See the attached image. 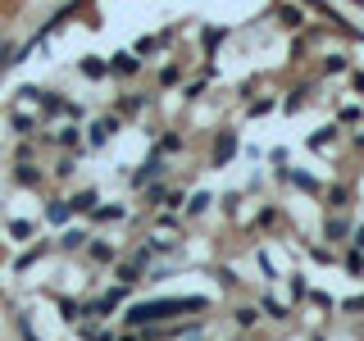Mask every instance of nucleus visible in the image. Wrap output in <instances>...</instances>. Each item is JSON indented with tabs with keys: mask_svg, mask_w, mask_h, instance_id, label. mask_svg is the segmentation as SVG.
Here are the masks:
<instances>
[{
	"mask_svg": "<svg viewBox=\"0 0 364 341\" xmlns=\"http://www.w3.org/2000/svg\"><path fill=\"white\" fill-rule=\"evenodd\" d=\"M91 219H96V223H109V219H123V205H96V210H91Z\"/></svg>",
	"mask_w": 364,
	"mask_h": 341,
	"instance_id": "17",
	"label": "nucleus"
},
{
	"mask_svg": "<svg viewBox=\"0 0 364 341\" xmlns=\"http://www.w3.org/2000/svg\"><path fill=\"white\" fill-rule=\"evenodd\" d=\"M18 332H23V341H37V332H32V323H28V318H18Z\"/></svg>",
	"mask_w": 364,
	"mask_h": 341,
	"instance_id": "29",
	"label": "nucleus"
},
{
	"mask_svg": "<svg viewBox=\"0 0 364 341\" xmlns=\"http://www.w3.org/2000/svg\"><path fill=\"white\" fill-rule=\"evenodd\" d=\"M91 242V232H82V227H73V232H64L60 237V250H82Z\"/></svg>",
	"mask_w": 364,
	"mask_h": 341,
	"instance_id": "12",
	"label": "nucleus"
},
{
	"mask_svg": "<svg viewBox=\"0 0 364 341\" xmlns=\"http://www.w3.org/2000/svg\"><path fill=\"white\" fill-rule=\"evenodd\" d=\"M9 237H18V242H23V237H32V223H23V219L9 223Z\"/></svg>",
	"mask_w": 364,
	"mask_h": 341,
	"instance_id": "26",
	"label": "nucleus"
},
{
	"mask_svg": "<svg viewBox=\"0 0 364 341\" xmlns=\"http://www.w3.org/2000/svg\"><path fill=\"white\" fill-rule=\"evenodd\" d=\"M164 173H168V159L159 155V151H151V159L132 173V187H151V178H164Z\"/></svg>",
	"mask_w": 364,
	"mask_h": 341,
	"instance_id": "2",
	"label": "nucleus"
},
{
	"mask_svg": "<svg viewBox=\"0 0 364 341\" xmlns=\"http://www.w3.org/2000/svg\"><path fill=\"white\" fill-rule=\"evenodd\" d=\"M55 178H73V159H60V164H55Z\"/></svg>",
	"mask_w": 364,
	"mask_h": 341,
	"instance_id": "28",
	"label": "nucleus"
},
{
	"mask_svg": "<svg viewBox=\"0 0 364 341\" xmlns=\"http://www.w3.org/2000/svg\"><path fill=\"white\" fill-rule=\"evenodd\" d=\"M14 159H18V164H28V159H37V146H32V141H23L18 151H14Z\"/></svg>",
	"mask_w": 364,
	"mask_h": 341,
	"instance_id": "25",
	"label": "nucleus"
},
{
	"mask_svg": "<svg viewBox=\"0 0 364 341\" xmlns=\"http://www.w3.org/2000/svg\"><path fill=\"white\" fill-rule=\"evenodd\" d=\"M328 237H333V242H341V237H350V223L341 219V214H333V219H328V227H323Z\"/></svg>",
	"mask_w": 364,
	"mask_h": 341,
	"instance_id": "16",
	"label": "nucleus"
},
{
	"mask_svg": "<svg viewBox=\"0 0 364 341\" xmlns=\"http://www.w3.org/2000/svg\"><path fill=\"white\" fill-rule=\"evenodd\" d=\"M346 200H350L346 187H333V191H328V205H333V210H346Z\"/></svg>",
	"mask_w": 364,
	"mask_h": 341,
	"instance_id": "21",
	"label": "nucleus"
},
{
	"mask_svg": "<svg viewBox=\"0 0 364 341\" xmlns=\"http://www.w3.org/2000/svg\"><path fill=\"white\" fill-rule=\"evenodd\" d=\"M68 214H73V210H68V200H50V210H46V219H50V223H64Z\"/></svg>",
	"mask_w": 364,
	"mask_h": 341,
	"instance_id": "20",
	"label": "nucleus"
},
{
	"mask_svg": "<svg viewBox=\"0 0 364 341\" xmlns=\"http://www.w3.org/2000/svg\"><path fill=\"white\" fill-rule=\"evenodd\" d=\"M350 246H355V250H364V227H355V232H350Z\"/></svg>",
	"mask_w": 364,
	"mask_h": 341,
	"instance_id": "30",
	"label": "nucleus"
},
{
	"mask_svg": "<svg viewBox=\"0 0 364 341\" xmlns=\"http://www.w3.org/2000/svg\"><path fill=\"white\" fill-rule=\"evenodd\" d=\"M187 210H191V214H205V210H210V191H196V196H191V205H187Z\"/></svg>",
	"mask_w": 364,
	"mask_h": 341,
	"instance_id": "22",
	"label": "nucleus"
},
{
	"mask_svg": "<svg viewBox=\"0 0 364 341\" xmlns=\"http://www.w3.org/2000/svg\"><path fill=\"white\" fill-rule=\"evenodd\" d=\"M232 155H237V136L232 132H219V141H214V164H228Z\"/></svg>",
	"mask_w": 364,
	"mask_h": 341,
	"instance_id": "8",
	"label": "nucleus"
},
{
	"mask_svg": "<svg viewBox=\"0 0 364 341\" xmlns=\"http://www.w3.org/2000/svg\"><path fill=\"white\" fill-rule=\"evenodd\" d=\"M9 128H14L18 136H41V119H37V114H28L23 105H14V109H9Z\"/></svg>",
	"mask_w": 364,
	"mask_h": 341,
	"instance_id": "4",
	"label": "nucleus"
},
{
	"mask_svg": "<svg viewBox=\"0 0 364 341\" xmlns=\"http://www.w3.org/2000/svg\"><path fill=\"white\" fill-rule=\"evenodd\" d=\"M146 200H151V205H168V187H146Z\"/></svg>",
	"mask_w": 364,
	"mask_h": 341,
	"instance_id": "23",
	"label": "nucleus"
},
{
	"mask_svg": "<svg viewBox=\"0 0 364 341\" xmlns=\"http://www.w3.org/2000/svg\"><path fill=\"white\" fill-rule=\"evenodd\" d=\"M155 151H159V155H173V151H182V136H178V132H164Z\"/></svg>",
	"mask_w": 364,
	"mask_h": 341,
	"instance_id": "19",
	"label": "nucleus"
},
{
	"mask_svg": "<svg viewBox=\"0 0 364 341\" xmlns=\"http://www.w3.org/2000/svg\"><path fill=\"white\" fill-rule=\"evenodd\" d=\"M350 87H355V91H364V73H355V77H350Z\"/></svg>",
	"mask_w": 364,
	"mask_h": 341,
	"instance_id": "31",
	"label": "nucleus"
},
{
	"mask_svg": "<svg viewBox=\"0 0 364 341\" xmlns=\"http://www.w3.org/2000/svg\"><path fill=\"white\" fill-rule=\"evenodd\" d=\"M232 318H237V328H255V323H259V310L242 305V310H232Z\"/></svg>",
	"mask_w": 364,
	"mask_h": 341,
	"instance_id": "18",
	"label": "nucleus"
},
{
	"mask_svg": "<svg viewBox=\"0 0 364 341\" xmlns=\"http://www.w3.org/2000/svg\"><path fill=\"white\" fill-rule=\"evenodd\" d=\"M141 109H146V96H136V91L114 100V114H141Z\"/></svg>",
	"mask_w": 364,
	"mask_h": 341,
	"instance_id": "10",
	"label": "nucleus"
},
{
	"mask_svg": "<svg viewBox=\"0 0 364 341\" xmlns=\"http://www.w3.org/2000/svg\"><path fill=\"white\" fill-rule=\"evenodd\" d=\"M109 73L114 77H136L141 73V60H136L132 50H119V55H109Z\"/></svg>",
	"mask_w": 364,
	"mask_h": 341,
	"instance_id": "5",
	"label": "nucleus"
},
{
	"mask_svg": "<svg viewBox=\"0 0 364 341\" xmlns=\"http://www.w3.org/2000/svg\"><path fill=\"white\" fill-rule=\"evenodd\" d=\"M77 68H82V77H91V82H100V77L109 73V64H105V60H96V55H87V60L77 64Z\"/></svg>",
	"mask_w": 364,
	"mask_h": 341,
	"instance_id": "9",
	"label": "nucleus"
},
{
	"mask_svg": "<svg viewBox=\"0 0 364 341\" xmlns=\"http://www.w3.org/2000/svg\"><path fill=\"white\" fill-rule=\"evenodd\" d=\"M323 73H346V60H341V55H328V60H323Z\"/></svg>",
	"mask_w": 364,
	"mask_h": 341,
	"instance_id": "24",
	"label": "nucleus"
},
{
	"mask_svg": "<svg viewBox=\"0 0 364 341\" xmlns=\"http://www.w3.org/2000/svg\"><path fill=\"white\" fill-rule=\"evenodd\" d=\"M14 64H23L18 60V45L14 41H0V73H5V68H14Z\"/></svg>",
	"mask_w": 364,
	"mask_h": 341,
	"instance_id": "15",
	"label": "nucleus"
},
{
	"mask_svg": "<svg viewBox=\"0 0 364 341\" xmlns=\"http://www.w3.org/2000/svg\"><path fill=\"white\" fill-rule=\"evenodd\" d=\"M119 128H123V119H119V114H105V119H96V123L87 128V146H105V141H109V136L119 132Z\"/></svg>",
	"mask_w": 364,
	"mask_h": 341,
	"instance_id": "3",
	"label": "nucleus"
},
{
	"mask_svg": "<svg viewBox=\"0 0 364 341\" xmlns=\"http://www.w3.org/2000/svg\"><path fill=\"white\" fill-rule=\"evenodd\" d=\"M346 269H355V273H364V250H350V255H346Z\"/></svg>",
	"mask_w": 364,
	"mask_h": 341,
	"instance_id": "27",
	"label": "nucleus"
},
{
	"mask_svg": "<svg viewBox=\"0 0 364 341\" xmlns=\"http://www.w3.org/2000/svg\"><path fill=\"white\" fill-rule=\"evenodd\" d=\"M191 310H205V301H187V296H178V301H151V305H136L128 310V328H146V323H164V318L173 314H191Z\"/></svg>",
	"mask_w": 364,
	"mask_h": 341,
	"instance_id": "1",
	"label": "nucleus"
},
{
	"mask_svg": "<svg viewBox=\"0 0 364 341\" xmlns=\"http://www.w3.org/2000/svg\"><path fill=\"white\" fill-rule=\"evenodd\" d=\"M350 141H355V151H364V132H355V136H350Z\"/></svg>",
	"mask_w": 364,
	"mask_h": 341,
	"instance_id": "32",
	"label": "nucleus"
},
{
	"mask_svg": "<svg viewBox=\"0 0 364 341\" xmlns=\"http://www.w3.org/2000/svg\"><path fill=\"white\" fill-rule=\"evenodd\" d=\"M46 141H55L60 151H77L82 146V136H77V128H55V132H41Z\"/></svg>",
	"mask_w": 364,
	"mask_h": 341,
	"instance_id": "6",
	"label": "nucleus"
},
{
	"mask_svg": "<svg viewBox=\"0 0 364 341\" xmlns=\"http://www.w3.org/2000/svg\"><path fill=\"white\" fill-rule=\"evenodd\" d=\"M87 250H91V259H96V264H109V259H114V246H109V242H100V237H91Z\"/></svg>",
	"mask_w": 364,
	"mask_h": 341,
	"instance_id": "11",
	"label": "nucleus"
},
{
	"mask_svg": "<svg viewBox=\"0 0 364 341\" xmlns=\"http://www.w3.org/2000/svg\"><path fill=\"white\" fill-rule=\"evenodd\" d=\"M96 205H100L96 187H82V191H77L73 200H68V210H73V214H91V210H96Z\"/></svg>",
	"mask_w": 364,
	"mask_h": 341,
	"instance_id": "7",
	"label": "nucleus"
},
{
	"mask_svg": "<svg viewBox=\"0 0 364 341\" xmlns=\"http://www.w3.org/2000/svg\"><path fill=\"white\" fill-rule=\"evenodd\" d=\"M14 178L23 182V187H37V182H41V173H37V164H32V159H28V164H14Z\"/></svg>",
	"mask_w": 364,
	"mask_h": 341,
	"instance_id": "14",
	"label": "nucleus"
},
{
	"mask_svg": "<svg viewBox=\"0 0 364 341\" xmlns=\"http://www.w3.org/2000/svg\"><path fill=\"white\" fill-rule=\"evenodd\" d=\"M273 14L282 18V28H301V23H305V14H301V9H296V5H278V9H273Z\"/></svg>",
	"mask_w": 364,
	"mask_h": 341,
	"instance_id": "13",
	"label": "nucleus"
}]
</instances>
